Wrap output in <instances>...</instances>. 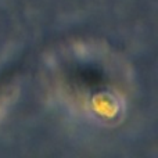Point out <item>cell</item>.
I'll return each mask as SVG.
<instances>
[]
</instances>
